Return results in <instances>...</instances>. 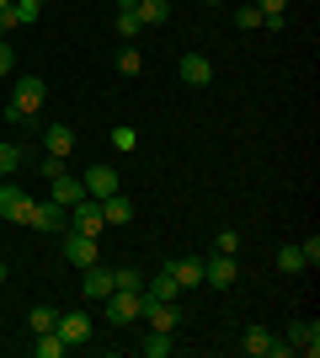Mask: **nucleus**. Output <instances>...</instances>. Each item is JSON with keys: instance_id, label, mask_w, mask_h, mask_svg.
<instances>
[{"instance_id": "39", "label": "nucleus", "mask_w": 320, "mask_h": 358, "mask_svg": "<svg viewBox=\"0 0 320 358\" xmlns=\"http://www.w3.org/2000/svg\"><path fill=\"white\" fill-rule=\"evenodd\" d=\"M0 257H6V246H0Z\"/></svg>"}, {"instance_id": "28", "label": "nucleus", "mask_w": 320, "mask_h": 358, "mask_svg": "<svg viewBox=\"0 0 320 358\" xmlns=\"http://www.w3.org/2000/svg\"><path fill=\"white\" fill-rule=\"evenodd\" d=\"M213 252H241V230H219V236H213Z\"/></svg>"}, {"instance_id": "12", "label": "nucleus", "mask_w": 320, "mask_h": 358, "mask_svg": "<svg viewBox=\"0 0 320 358\" xmlns=\"http://www.w3.org/2000/svg\"><path fill=\"white\" fill-rule=\"evenodd\" d=\"M48 182H54V203H64V209H75L80 198H91V193H86V182H80L75 171H59V177H48Z\"/></svg>"}, {"instance_id": "9", "label": "nucleus", "mask_w": 320, "mask_h": 358, "mask_svg": "<svg viewBox=\"0 0 320 358\" xmlns=\"http://www.w3.org/2000/svg\"><path fill=\"white\" fill-rule=\"evenodd\" d=\"M43 96H48V86L38 80V75H16V86H11V102H16V107L38 113V107H43Z\"/></svg>"}, {"instance_id": "21", "label": "nucleus", "mask_w": 320, "mask_h": 358, "mask_svg": "<svg viewBox=\"0 0 320 358\" xmlns=\"http://www.w3.org/2000/svg\"><path fill=\"white\" fill-rule=\"evenodd\" d=\"M139 348H144V358H171V348H176V331H150Z\"/></svg>"}, {"instance_id": "23", "label": "nucleus", "mask_w": 320, "mask_h": 358, "mask_svg": "<svg viewBox=\"0 0 320 358\" xmlns=\"http://www.w3.org/2000/svg\"><path fill=\"white\" fill-rule=\"evenodd\" d=\"M54 321H59V310H54V305H38V310L27 315V327H32V337H38V331H54Z\"/></svg>"}, {"instance_id": "25", "label": "nucleus", "mask_w": 320, "mask_h": 358, "mask_svg": "<svg viewBox=\"0 0 320 358\" xmlns=\"http://www.w3.org/2000/svg\"><path fill=\"white\" fill-rule=\"evenodd\" d=\"M118 70H123V75H139V70H144V54H139V48L128 43V48L118 54Z\"/></svg>"}, {"instance_id": "37", "label": "nucleus", "mask_w": 320, "mask_h": 358, "mask_svg": "<svg viewBox=\"0 0 320 358\" xmlns=\"http://www.w3.org/2000/svg\"><path fill=\"white\" fill-rule=\"evenodd\" d=\"M6 278H11V268H6V262H0V284H6Z\"/></svg>"}, {"instance_id": "15", "label": "nucleus", "mask_w": 320, "mask_h": 358, "mask_svg": "<svg viewBox=\"0 0 320 358\" xmlns=\"http://www.w3.org/2000/svg\"><path fill=\"white\" fill-rule=\"evenodd\" d=\"M43 150H48V155H59V161H70V155H75V129H64V123L43 129Z\"/></svg>"}, {"instance_id": "17", "label": "nucleus", "mask_w": 320, "mask_h": 358, "mask_svg": "<svg viewBox=\"0 0 320 358\" xmlns=\"http://www.w3.org/2000/svg\"><path fill=\"white\" fill-rule=\"evenodd\" d=\"M182 80H187V86H208V80H213V64L203 59V54H182Z\"/></svg>"}, {"instance_id": "35", "label": "nucleus", "mask_w": 320, "mask_h": 358, "mask_svg": "<svg viewBox=\"0 0 320 358\" xmlns=\"http://www.w3.org/2000/svg\"><path fill=\"white\" fill-rule=\"evenodd\" d=\"M112 145H118V150H134L139 139H134V129H112Z\"/></svg>"}, {"instance_id": "11", "label": "nucleus", "mask_w": 320, "mask_h": 358, "mask_svg": "<svg viewBox=\"0 0 320 358\" xmlns=\"http://www.w3.org/2000/svg\"><path fill=\"white\" fill-rule=\"evenodd\" d=\"M289 353H305V358L320 353V327L315 321H294L289 327Z\"/></svg>"}, {"instance_id": "10", "label": "nucleus", "mask_w": 320, "mask_h": 358, "mask_svg": "<svg viewBox=\"0 0 320 358\" xmlns=\"http://www.w3.org/2000/svg\"><path fill=\"white\" fill-rule=\"evenodd\" d=\"M80 182H86V193H91L96 203H102V198H112V193H123V182H118V171H112V166H91Z\"/></svg>"}, {"instance_id": "24", "label": "nucleus", "mask_w": 320, "mask_h": 358, "mask_svg": "<svg viewBox=\"0 0 320 358\" xmlns=\"http://www.w3.org/2000/svg\"><path fill=\"white\" fill-rule=\"evenodd\" d=\"M277 268L283 273H305V252H299V246H277Z\"/></svg>"}, {"instance_id": "31", "label": "nucleus", "mask_w": 320, "mask_h": 358, "mask_svg": "<svg viewBox=\"0 0 320 358\" xmlns=\"http://www.w3.org/2000/svg\"><path fill=\"white\" fill-rule=\"evenodd\" d=\"M299 252H305V268H315V262H320V236L299 241Z\"/></svg>"}, {"instance_id": "22", "label": "nucleus", "mask_w": 320, "mask_h": 358, "mask_svg": "<svg viewBox=\"0 0 320 358\" xmlns=\"http://www.w3.org/2000/svg\"><path fill=\"white\" fill-rule=\"evenodd\" d=\"M144 294H155V299H182V284H176L171 273H155L150 284H144Z\"/></svg>"}, {"instance_id": "38", "label": "nucleus", "mask_w": 320, "mask_h": 358, "mask_svg": "<svg viewBox=\"0 0 320 358\" xmlns=\"http://www.w3.org/2000/svg\"><path fill=\"white\" fill-rule=\"evenodd\" d=\"M203 6H224V0H203Z\"/></svg>"}, {"instance_id": "30", "label": "nucleus", "mask_w": 320, "mask_h": 358, "mask_svg": "<svg viewBox=\"0 0 320 358\" xmlns=\"http://www.w3.org/2000/svg\"><path fill=\"white\" fill-rule=\"evenodd\" d=\"M16 166H22V150H16V145H0V171H16Z\"/></svg>"}, {"instance_id": "14", "label": "nucleus", "mask_w": 320, "mask_h": 358, "mask_svg": "<svg viewBox=\"0 0 320 358\" xmlns=\"http://www.w3.org/2000/svg\"><path fill=\"white\" fill-rule=\"evenodd\" d=\"M64 257H70L75 268H91V262H96V241H91V236H75V230H64Z\"/></svg>"}, {"instance_id": "29", "label": "nucleus", "mask_w": 320, "mask_h": 358, "mask_svg": "<svg viewBox=\"0 0 320 358\" xmlns=\"http://www.w3.org/2000/svg\"><path fill=\"white\" fill-rule=\"evenodd\" d=\"M112 284H118V289H144V278H139L134 268H118V273H112Z\"/></svg>"}, {"instance_id": "6", "label": "nucleus", "mask_w": 320, "mask_h": 358, "mask_svg": "<svg viewBox=\"0 0 320 358\" xmlns=\"http://www.w3.org/2000/svg\"><path fill=\"white\" fill-rule=\"evenodd\" d=\"M241 348H245L251 358H289V343H277L267 327H251V331L241 337Z\"/></svg>"}, {"instance_id": "5", "label": "nucleus", "mask_w": 320, "mask_h": 358, "mask_svg": "<svg viewBox=\"0 0 320 358\" xmlns=\"http://www.w3.org/2000/svg\"><path fill=\"white\" fill-rule=\"evenodd\" d=\"M235 278H241V268H235V257H229V252L203 257V284H208V289H229Z\"/></svg>"}, {"instance_id": "34", "label": "nucleus", "mask_w": 320, "mask_h": 358, "mask_svg": "<svg viewBox=\"0 0 320 358\" xmlns=\"http://www.w3.org/2000/svg\"><path fill=\"white\" fill-rule=\"evenodd\" d=\"M257 11L261 16H283V11H289V0H257Z\"/></svg>"}, {"instance_id": "16", "label": "nucleus", "mask_w": 320, "mask_h": 358, "mask_svg": "<svg viewBox=\"0 0 320 358\" xmlns=\"http://www.w3.org/2000/svg\"><path fill=\"white\" fill-rule=\"evenodd\" d=\"M166 273H171L182 289H198V284H203V257H176Z\"/></svg>"}, {"instance_id": "20", "label": "nucleus", "mask_w": 320, "mask_h": 358, "mask_svg": "<svg viewBox=\"0 0 320 358\" xmlns=\"http://www.w3.org/2000/svg\"><path fill=\"white\" fill-rule=\"evenodd\" d=\"M32 353H38V358H64V353H70V343H64L59 331H38V343H32Z\"/></svg>"}, {"instance_id": "33", "label": "nucleus", "mask_w": 320, "mask_h": 358, "mask_svg": "<svg viewBox=\"0 0 320 358\" xmlns=\"http://www.w3.org/2000/svg\"><path fill=\"white\" fill-rule=\"evenodd\" d=\"M38 113H27V107H16V102H6V123H32Z\"/></svg>"}, {"instance_id": "13", "label": "nucleus", "mask_w": 320, "mask_h": 358, "mask_svg": "<svg viewBox=\"0 0 320 358\" xmlns=\"http://www.w3.org/2000/svg\"><path fill=\"white\" fill-rule=\"evenodd\" d=\"M80 273H86V278H80L86 299H107L112 289H118V284H112V268H102V262H91V268H80Z\"/></svg>"}, {"instance_id": "8", "label": "nucleus", "mask_w": 320, "mask_h": 358, "mask_svg": "<svg viewBox=\"0 0 320 358\" xmlns=\"http://www.w3.org/2000/svg\"><path fill=\"white\" fill-rule=\"evenodd\" d=\"M32 230H43V236H54V230H70V209H64V203H54V198H48V203H32Z\"/></svg>"}, {"instance_id": "19", "label": "nucleus", "mask_w": 320, "mask_h": 358, "mask_svg": "<svg viewBox=\"0 0 320 358\" xmlns=\"http://www.w3.org/2000/svg\"><path fill=\"white\" fill-rule=\"evenodd\" d=\"M102 214H107V224H128L134 220V203L123 193H112V198H102Z\"/></svg>"}, {"instance_id": "26", "label": "nucleus", "mask_w": 320, "mask_h": 358, "mask_svg": "<svg viewBox=\"0 0 320 358\" xmlns=\"http://www.w3.org/2000/svg\"><path fill=\"white\" fill-rule=\"evenodd\" d=\"M235 27H241V32H257L261 27V11H257V6H241V11H235Z\"/></svg>"}, {"instance_id": "1", "label": "nucleus", "mask_w": 320, "mask_h": 358, "mask_svg": "<svg viewBox=\"0 0 320 358\" xmlns=\"http://www.w3.org/2000/svg\"><path fill=\"white\" fill-rule=\"evenodd\" d=\"M139 315L150 321V331H176V327H182V305H176V299L144 294V299H139Z\"/></svg>"}, {"instance_id": "36", "label": "nucleus", "mask_w": 320, "mask_h": 358, "mask_svg": "<svg viewBox=\"0 0 320 358\" xmlns=\"http://www.w3.org/2000/svg\"><path fill=\"white\" fill-rule=\"evenodd\" d=\"M118 11H139V0H118Z\"/></svg>"}, {"instance_id": "4", "label": "nucleus", "mask_w": 320, "mask_h": 358, "mask_svg": "<svg viewBox=\"0 0 320 358\" xmlns=\"http://www.w3.org/2000/svg\"><path fill=\"white\" fill-rule=\"evenodd\" d=\"M0 220H11V224H27L32 220V198L16 187V182H0Z\"/></svg>"}, {"instance_id": "18", "label": "nucleus", "mask_w": 320, "mask_h": 358, "mask_svg": "<svg viewBox=\"0 0 320 358\" xmlns=\"http://www.w3.org/2000/svg\"><path fill=\"white\" fill-rule=\"evenodd\" d=\"M139 27H166L171 22V0H139Z\"/></svg>"}, {"instance_id": "7", "label": "nucleus", "mask_w": 320, "mask_h": 358, "mask_svg": "<svg viewBox=\"0 0 320 358\" xmlns=\"http://www.w3.org/2000/svg\"><path fill=\"white\" fill-rule=\"evenodd\" d=\"M54 331H59L70 348H80V343H91V315H86V310H59Z\"/></svg>"}, {"instance_id": "2", "label": "nucleus", "mask_w": 320, "mask_h": 358, "mask_svg": "<svg viewBox=\"0 0 320 358\" xmlns=\"http://www.w3.org/2000/svg\"><path fill=\"white\" fill-rule=\"evenodd\" d=\"M139 299H144V289H112V294H107V321H112V327H134Z\"/></svg>"}, {"instance_id": "27", "label": "nucleus", "mask_w": 320, "mask_h": 358, "mask_svg": "<svg viewBox=\"0 0 320 358\" xmlns=\"http://www.w3.org/2000/svg\"><path fill=\"white\" fill-rule=\"evenodd\" d=\"M112 27H118V38H139V32H144L134 11H118V22H112Z\"/></svg>"}, {"instance_id": "32", "label": "nucleus", "mask_w": 320, "mask_h": 358, "mask_svg": "<svg viewBox=\"0 0 320 358\" xmlns=\"http://www.w3.org/2000/svg\"><path fill=\"white\" fill-rule=\"evenodd\" d=\"M11 70H16V54L11 43H0V80H11Z\"/></svg>"}, {"instance_id": "3", "label": "nucleus", "mask_w": 320, "mask_h": 358, "mask_svg": "<svg viewBox=\"0 0 320 358\" xmlns=\"http://www.w3.org/2000/svg\"><path fill=\"white\" fill-rule=\"evenodd\" d=\"M70 230H75V236H102L107 230V214H102V203H96V198H80L75 209H70Z\"/></svg>"}]
</instances>
